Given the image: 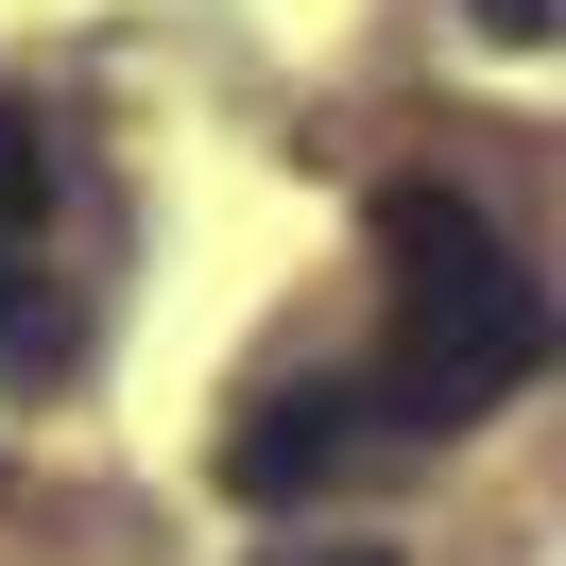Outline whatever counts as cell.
Wrapping results in <instances>:
<instances>
[{"mask_svg":"<svg viewBox=\"0 0 566 566\" xmlns=\"http://www.w3.org/2000/svg\"><path fill=\"white\" fill-rule=\"evenodd\" d=\"M0 207H18V223L52 207V138H35V104H18V86H0Z\"/></svg>","mask_w":566,"mask_h":566,"instance_id":"3","label":"cell"},{"mask_svg":"<svg viewBox=\"0 0 566 566\" xmlns=\"http://www.w3.org/2000/svg\"><path fill=\"white\" fill-rule=\"evenodd\" d=\"M378 275H395V344H378V412L395 429H481L515 378H549L566 310L463 189H395L378 207Z\"/></svg>","mask_w":566,"mask_h":566,"instance_id":"1","label":"cell"},{"mask_svg":"<svg viewBox=\"0 0 566 566\" xmlns=\"http://www.w3.org/2000/svg\"><path fill=\"white\" fill-rule=\"evenodd\" d=\"M344 412H360V395H326V378H292V395H258V412L223 429V481H241V497H310L326 463H344Z\"/></svg>","mask_w":566,"mask_h":566,"instance_id":"2","label":"cell"},{"mask_svg":"<svg viewBox=\"0 0 566 566\" xmlns=\"http://www.w3.org/2000/svg\"><path fill=\"white\" fill-rule=\"evenodd\" d=\"M310 566H395V549H310Z\"/></svg>","mask_w":566,"mask_h":566,"instance_id":"4","label":"cell"}]
</instances>
